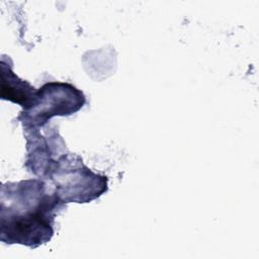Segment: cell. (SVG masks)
<instances>
[{
  "mask_svg": "<svg viewBox=\"0 0 259 259\" xmlns=\"http://www.w3.org/2000/svg\"><path fill=\"white\" fill-rule=\"evenodd\" d=\"M39 180L6 183L1 189V242L35 248L51 240L54 215L63 202Z\"/></svg>",
  "mask_w": 259,
  "mask_h": 259,
  "instance_id": "1",
  "label": "cell"
},
{
  "mask_svg": "<svg viewBox=\"0 0 259 259\" xmlns=\"http://www.w3.org/2000/svg\"><path fill=\"white\" fill-rule=\"evenodd\" d=\"M84 103V94L73 85L50 82L36 90L33 103L22 111V122L41 126L54 116L73 114L82 108Z\"/></svg>",
  "mask_w": 259,
  "mask_h": 259,
  "instance_id": "2",
  "label": "cell"
},
{
  "mask_svg": "<svg viewBox=\"0 0 259 259\" xmlns=\"http://www.w3.org/2000/svg\"><path fill=\"white\" fill-rule=\"evenodd\" d=\"M36 89L28 82L19 79L6 66L4 61L1 62V98L21 105L24 110L28 109L34 101Z\"/></svg>",
  "mask_w": 259,
  "mask_h": 259,
  "instance_id": "3",
  "label": "cell"
}]
</instances>
